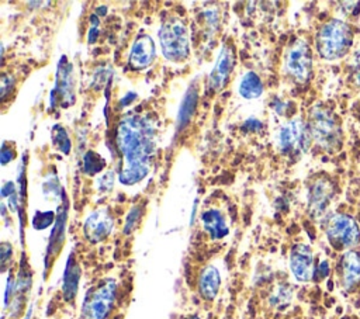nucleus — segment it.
I'll use <instances>...</instances> for the list:
<instances>
[{
	"instance_id": "nucleus-18",
	"label": "nucleus",
	"mask_w": 360,
	"mask_h": 319,
	"mask_svg": "<svg viewBox=\"0 0 360 319\" xmlns=\"http://www.w3.org/2000/svg\"><path fill=\"white\" fill-rule=\"evenodd\" d=\"M238 91L246 100L259 98L263 94L262 79L255 72H246L239 82Z\"/></svg>"
},
{
	"instance_id": "nucleus-8",
	"label": "nucleus",
	"mask_w": 360,
	"mask_h": 319,
	"mask_svg": "<svg viewBox=\"0 0 360 319\" xmlns=\"http://www.w3.org/2000/svg\"><path fill=\"white\" fill-rule=\"evenodd\" d=\"M285 72L297 82L307 83L312 74V52L305 39H295L285 52Z\"/></svg>"
},
{
	"instance_id": "nucleus-25",
	"label": "nucleus",
	"mask_w": 360,
	"mask_h": 319,
	"mask_svg": "<svg viewBox=\"0 0 360 319\" xmlns=\"http://www.w3.org/2000/svg\"><path fill=\"white\" fill-rule=\"evenodd\" d=\"M352 74L354 77V82L360 86V49L353 53L352 59Z\"/></svg>"
},
{
	"instance_id": "nucleus-20",
	"label": "nucleus",
	"mask_w": 360,
	"mask_h": 319,
	"mask_svg": "<svg viewBox=\"0 0 360 319\" xmlns=\"http://www.w3.org/2000/svg\"><path fill=\"white\" fill-rule=\"evenodd\" d=\"M104 164H105L104 159L100 155H97L96 152H93V150H89L84 155V157H83V169L90 176H94L98 171H101Z\"/></svg>"
},
{
	"instance_id": "nucleus-4",
	"label": "nucleus",
	"mask_w": 360,
	"mask_h": 319,
	"mask_svg": "<svg viewBox=\"0 0 360 319\" xmlns=\"http://www.w3.org/2000/svg\"><path fill=\"white\" fill-rule=\"evenodd\" d=\"M159 42L166 59L172 62L184 60L190 52V37L183 20L177 17L165 20L159 30Z\"/></svg>"
},
{
	"instance_id": "nucleus-23",
	"label": "nucleus",
	"mask_w": 360,
	"mask_h": 319,
	"mask_svg": "<svg viewBox=\"0 0 360 319\" xmlns=\"http://www.w3.org/2000/svg\"><path fill=\"white\" fill-rule=\"evenodd\" d=\"M112 185H114V173L112 171H107L97 180V187L101 191H108V190H111Z\"/></svg>"
},
{
	"instance_id": "nucleus-28",
	"label": "nucleus",
	"mask_w": 360,
	"mask_h": 319,
	"mask_svg": "<svg viewBox=\"0 0 360 319\" xmlns=\"http://www.w3.org/2000/svg\"><path fill=\"white\" fill-rule=\"evenodd\" d=\"M0 156H1V164H7L10 160H13V157H14V150H13L10 146H7L6 143H3Z\"/></svg>"
},
{
	"instance_id": "nucleus-29",
	"label": "nucleus",
	"mask_w": 360,
	"mask_h": 319,
	"mask_svg": "<svg viewBox=\"0 0 360 319\" xmlns=\"http://www.w3.org/2000/svg\"><path fill=\"white\" fill-rule=\"evenodd\" d=\"M316 273H318V275H319L321 278H323V277L328 275V273H329V264H328L326 260H322V261L319 263Z\"/></svg>"
},
{
	"instance_id": "nucleus-21",
	"label": "nucleus",
	"mask_w": 360,
	"mask_h": 319,
	"mask_svg": "<svg viewBox=\"0 0 360 319\" xmlns=\"http://www.w3.org/2000/svg\"><path fill=\"white\" fill-rule=\"evenodd\" d=\"M53 142H55L56 148H58L63 155H68V153L70 152V139H69V135H68V132H66L60 125L53 126Z\"/></svg>"
},
{
	"instance_id": "nucleus-31",
	"label": "nucleus",
	"mask_w": 360,
	"mask_h": 319,
	"mask_svg": "<svg viewBox=\"0 0 360 319\" xmlns=\"http://www.w3.org/2000/svg\"><path fill=\"white\" fill-rule=\"evenodd\" d=\"M13 289H14V282H13V280L10 278L8 280V284H7V289H6V301H4V305L7 306L8 305V302H10V297H13L11 294H13Z\"/></svg>"
},
{
	"instance_id": "nucleus-12",
	"label": "nucleus",
	"mask_w": 360,
	"mask_h": 319,
	"mask_svg": "<svg viewBox=\"0 0 360 319\" xmlns=\"http://www.w3.org/2000/svg\"><path fill=\"white\" fill-rule=\"evenodd\" d=\"M156 56L155 42L149 35H141L135 39L129 51V65L132 69L141 70L148 67Z\"/></svg>"
},
{
	"instance_id": "nucleus-17",
	"label": "nucleus",
	"mask_w": 360,
	"mask_h": 319,
	"mask_svg": "<svg viewBox=\"0 0 360 319\" xmlns=\"http://www.w3.org/2000/svg\"><path fill=\"white\" fill-rule=\"evenodd\" d=\"M79 280H80V266L75 260V256L70 254L69 260L66 263L65 274H63V284H62V292L63 298L68 302H72L77 294L79 288Z\"/></svg>"
},
{
	"instance_id": "nucleus-33",
	"label": "nucleus",
	"mask_w": 360,
	"mask_h": 319,
	"mask_svg": "<svg viewBox=\"0 0 360 319\" xmlns=\"http://www.w3.org/2000/svg\"><path fill=\"white\" fill-rule=\"evenodd\" d=\"M30 315H31V312H28V313L25 315V318H24V319H30Z\"/></svg>"
},
{
	"instance_id": "nucleus-14",
	"label": "nucleus",
	"mask_w": 360,
	"mask_h": 319,
	"mask_svg": "<svg viewBox=\"0 0 360 319\" xmlns=\"http://www.w3.org/2000/svg\"><path fill=\"white\" fill-rule=\"evenodd\" d=\"M233 60H235V56H233V51L229 48V46H224L215 65H214V69L210 74V82H208V86L210 89H212L214 91L217 90H221L231 72H232V67H233Z\"/></svg>"
},
{
	"instance_id": "nucleus-10",
	"label": "nucleus",
	"mask_w": 360,
	"mask_h": 319,
	"mask_svg": "<svg viewBox=\"0 0 360 319\" xmlns=\"http://www.w3.org/2000/svg\"><path fill=\"white\" fill-rule=\"evenodd\" d=\"M114 228V218L107 208L94 209L84 221L83 233L90 243H100L110 236Z\"/></svg>"
},
{
	"instance_id": "nucleus-16",
	"label": "nucleus",
	"mask_w": 360,
	"mask_h": 319,
	"mask_svg": "<svg viewBox=\"0 0 360 319\" xmlns=\"http://www.w3.org/2000/svg\"><path fill=\"white\" fill-rule=\"evenodd\" d=\"M197 287L201 298H204L205 301H214L221 287V275L218 268L212 264L205 266L198 275Z\"/></svg>"
},
{
	"instance_id": "nucleus-26",
	"label": "nucleus",
	"mask_w": 360,
	"mask_h": 319,
	"mask_svg": "<svg viewBox=\"0 0 360 319\" xmlns=\"http://www.w3.org/2000/svg\"><path fill=\"white\" fill-rule=\"evenodd\" d=\"M260 128H262V122L259 119H256V118H249L242 125V129L243 131H249V132L260 131Z\"/></svg>"
},
{
	"instance_id": "nucleus-1",
	"label": "nucleus",
	"mask_w": 360,
	"mask_h": 319,
	"mask_svg": "<svg viewBox=\"0 0 360 319\" xmlns=\"http://www.w3.org/2000/svg\"><path fill=\"white\" fill-rule=\"evenodd\" d=\"M115 143L124 157L120 181L134 185L149 173L156 150V128L145 115H127L117 126Z\"/></svg>"
},
{
	"instance_id": "nucleus-2",
	"label": "nucleus",
	"mask_w": 360,
	"mask_h": 319,
	"mask_svg": "<svg viewBox=\"0 0 360 319\" xmlns=\"http://www.w3.org/2000/svg\"><path fill=\"white\" fill-rule=\"evenodd\" d=\"M352 42L353 30L340 18L326 21L316 34V51L326 60L343 58L349 52Z\"/></svg>"
},
{
	"instance_id": "nucleus-7",
	"label": "nucleus",
	"mask_w": 360,
	"mask_h": 319,
	"mask_svg": "<svg viewBox=\"0 0 360 319\" xmlns=\"http://www.w3.org/2000/svg\"><path fill=\"white\" fill-rule=\"evenodd\" d=\"M311 141L308 125L301 118H292L283 124L277 135L280 152L288 156H297L307 152Z\"/></svg>"
},
{
	"instance_id": "nucleus-15",
	"label": "nucleus",
	"mask_w": 360,
	"mask_h": 319,
	"mask_svg": "<svg viewBox=\"0 0 360 319\" xmlns=\"http://www.w3.org/2000/svg\"><path fill=\"white\" fill-rule=\"evenodd\" d=\"M201 223L212 240H219L229 232L225 215L215 208H208L201 214Z\"/></svg>"
},
{
	"instance_id": "nucleus-30",
	"label": "nucleus",
	"mask_w": 360,
	"mask_h": 319,
	"mask_svg": "<svg viewBox=\"0 0 360 319\" xmlns=\"http://www.w3.org/2000/svg\"><path fill=\"white\" fill-rule=\"evenodd\" d=\"M11 246L8 243H3L1 245V263L6 264L7 263V259H8V254H11Z\"/></svg>"
},
{
	"instance_id": "nucleus-13",
	"label": "nucleus",
	"mask_w": 360,
	"mask_h": 319,
	"mask_svg": "<svg viewBox=\"0 0 360 319\" xmlns=\"http://www.w3.org/2000/svg\"><path fill=\"white\" fill-rule=\"evenodd\" d=\"M340 282L346 291H353L360 284V253L354 249L343 252L340 259Z\"/></svg>"
},
{
	"instance_id": "nucleus-32",
	"label": "nucleus",
	"mask_w": 360,
	"mask_h": 319,
	"mask_svg": "<svg viewBox=\"0 0 360 319\" xmlns=\"http://www.w3.org/2000/svg\"><path fill=\"white\" fill-rule=\"evenodd\" d=\"M187 319H201V318L197 316V315H193V316H190V318H187Z\"/></svg>"
},
{
	"instance_id": "nucleus-27",
	"label": "nucleus",
	"mask_w": 360,
	"mask_h": 319,
	"mask_svg": "<svg viewBox=\"0 0 360 319\" xmlns=\"http://www.w3.org/2000/svg\"><path fill=\"white\" fill-rule=\"evenodd\" d=\"M91 22H93V27L89 30V44H94L98 38V30H97V25H98V20H97V15H91Z\"/></svg>"
},
{
	"instance_id": "nucleus-5",
	"label": "nucleus",
	"mask_w": 360,
	"mask_h": 319,
	"mask_svg": "<svg viewBox=\"0 0 360 319\" xmlns=\"http://www.w3.org/2000/svg\"><path fill=\"white\" fill-rule=\"evenodd\" d=\"M117 298V282L112 278L100 281L91 288L80 309V319H107Z\"/></svg>"
},
{
	"instance_id": "nucleus-9",
	"label": "nucleus",
	"mask_w": 360,
	"mask_h": 319,
	"mask_svg": "<svg viewBox=\"0 0 360 319\" xmlns=\"http://www.w3.org/2000/svg\"><path fill=\"white\" fill-rule=\"evenodd\" d=\"M335 187L330 178L318 177L308 191V209L314 218H323L332 204Z\"/></svg>"
},
{
	"instance_id": "nucleus-19",
	"label": "nucleus",
	"mask_w": 360,
	"mask_h": 319,
	"mask_svg": "<svg viewBox=\"0 0 360 319\" xmlns=\"http://www.w3.org/2000/svg\"><path fill=\"white\" fill-rule=\"evenodd\" d=\"M195 104H197V91H195V89H193V90H188L186 98L181 103L180 111H179V126L180 128H183L191 119Z\"/></svg>"
},
{
	"instance_id": "nucleus-22",
	"label": "nucleus",
	"mask_w": 360,
	"mask_h": 319,
	"mask_svg": "<svg viewBox=\"0 0 360 319\" xmlns=\"http://www.w3.org/2000/svg\"><path fill=\"white\" fill-rule=\"evenodd\" d=\"M55 221L53 211H37L32 216V226L37 230H42L48 228Z\"/></svg>"
},
{
	"instance_id": "nucleus-3",
	"label": "nucleus",
	"mask_w": 360,
	"mask_h": 319,
	"mask_svg": "<svg viewBox=\"0 0 360 319\" xmlns=\"http://www.w3.org/2000/svg\"><path fill=\"white\" fill-rule=\"evenodd\" d=\"M308 131L311 139L322 149L333 152L342 143V131L333 112L325 107H312L308 114Z\"/></svg>"
},
{
	"instance_id": "nucleus-6",
	"label": "nucleus",
	"mask_w": 360,
	"mask_h": 319,
	"mask_svg": "<svg viewBox=\"0 0 360 319\" xmlns=\"http://www.w3.org/2000/svg\"><path fill=\"white\" fill-rule=\"evenodd\" d=\"M325 233L328 242L336 250H353L360 243V228L356 219L347 214H333L329 216Z\"/></svg>"
},
{
	"instance_id": "nucleus-24",
	"label": "nucleus",
	"mask_w": 360,
	"mask_h": 319,
	"mask_svg": "<svg viewBox=\"0 0 360 319\" xmlns=\"http://www.w3.org/2000/svg\"><path fill=\"white\" fill-rule=\"evenodd\" d=\"M139 215H141V212H139V208L136 207V208H132V211L128 214V216H127V222H125V233H131L134 229H135V225H136V222H138V219H139Z\"/></svg>"
},
{
	"instance_id": "nucleus-11",
	"label": "nucleus",
	"mask_w": 360,
	"mask_h": 319,
	"mask_svg": "<svg viewBox=\"0 0 360 319\" xmlns=\"http://www.w3.org/2000/svg\"><path fill=\"white\" fill-rule=\"evenodd\" d=\"M290 270L297 281L307 282L315 275L314 253L305 243H297L290 252Z\"/></svg>"
}]
</instances>
